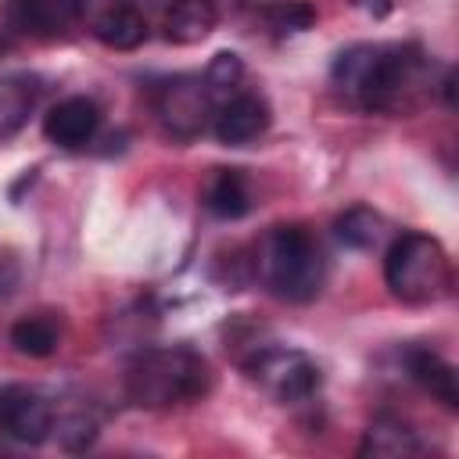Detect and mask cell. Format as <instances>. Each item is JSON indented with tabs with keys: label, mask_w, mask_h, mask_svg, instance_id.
Segmentation results:
<instances>
[{
	"label": "cell",
	"mask_w": 459,
	"mask_h": 459,
	"mask_svg": "<svg viewBox=\"0 0 459 459\" xmlns=\"http://www.w3.org/2000/svg\"><path fill=\"white\" fill-rule=\"evenodd\" d=\"M330 79L337 93L362 111L405 115L430 86V61L412 43H351L333 57Z\"/></svg>",
	"instance_id": "1"
},
{
	"label": "cell",
	"mask_w": 459,
	"mask_h": 459,
	"mask_svg": "<svg viewBox=\"0 0 459 459\" xmlns=\"http://www.w3.org/2000/svg\"><path fill=\"white\" fill-rule=\"evenodd\" d=\"M251 276L280 301L305 305L326 283V255L301 222L269 226L251 247Z\"/></svg>",
	"instance_id": "2"
},
{
	"label": "cell",
	"mask_w": 459,
	"mask_h": 459,
	"mask_svg": "<svg viewBox=\"0 0 459 459\" xmlns=\"http://www.w3.org/2000/svg\"><path fill=\"white\" fill-rule=\"evenodd\" d=\"M126 398L140 409H172L212 391V366L190 344L143 348L126 366Z\"/></svg>",
	"instance_id": "3"
},
{
	"label": "cell",
	"mask_w": 459,
	"mask_h": 459,
	"mask_svg": "<svg viewBox=\"0 0 459 459\" xmlns=\"http://www.w3.org/2000/svg\"><path fill=\"white\" fill-rule=\"evenodd\" d=\"M384 283L405 305H430L452 287V262L437 237L405 230L387 244Z\"/></svg>",
	"instance_id": "4"
},
{
	"label": "cell",
	"mask_w": 459,
	"mask_h": 459,
	"mask_svg": "<svg viewBox=\"0 0 459 459\" xmlns=\"http://www.w3.org/2000/svg\"><path fill=\"white\" fill-rule=\"evenodd\" d=\"M244 373L280 405H298L308 402L319 384L323 373L316 366V359L301 348H287V344H262L244 359Z\"/></svg>",
	"instance_id": "5"
},
{
	"label": "cell",
	"mask_w": 459,
	"mask_h": 459,
	"mask_svg": "<svg viewBox=\"0 0 459 459\" xmlns=\"http://www.w3.org/2000/svg\"><path fill=\"white\" fill-rule=\"evenodd\" d=\"M154 111L172 140H194L212 126L215 93L201 75H172L154 93Z\"/></svg>",
	"instance_id": "6"
},
{
	"label": "cell",
	"mask_w": 459,
	"mask_h": 459,
	"mask_svg": "<svg viewBox=\"0 0 459 459\" xmlns=\"http://www.w3.org/2000/svg\"><path fill=\"white\" fill-rule=\"evenodd\" d=\"M0 434L18 445H43L54 434V402L29 384H0Z\"/></svg>",
	"instance_id": "7"
},
{
	"label": "cell",
	"mask_w": 459,
	"mask_h": 459,
	"mask_svg": "<svg viewBox=\"0 0 459 459\" xmlns=\"http://www.w3.org/2000/svg\"><path fill=\"white\" fill-rule=\"evenodd\" d=\"M269 122H273V111H269L265 97H258L251 90H237V93L222 97V104H215L212 133L226 147H247L258 136H265Z\"/></svg>",
	"instance_id": "8"
},
{
	"label": "cell",
	"mask_w": 459,
	"mask_h": 459,
	"mask_svg": "<svg viewBox=\"0 0 459 459\" xmlns=\"http://www.w3.org/2000/svg\"><path fill=\"white\" fill-rule=\"evenodd\" d=\"M97 129H100V108H97V100H90L82 93L57 100L43 118V136L65 151H79V147L93 143Z\"/></svg>",
	"instance_id": "9"
},
{
	"label": "cell",
	"mask_w": 459,
	"mask_h": 459,
	"mask_svg": "<svg viewBox=\"0 0 459 459\" xmlns=\"http://www.w3.org/2000/svg\"><path fill=\"white\" fill-rule=\"evenodd\" d=\"M75 0H7V22L18 36L57 39L75 25Z\"/></svg>",
	"instance_id": "10"
},
{
	"label": "cell",
	"mask_w": 459,
	"mask_h": 459,
	"mask_svg": "<svg viewBox=\"0 0 459 459\" xmlns=\"http://www.w3.org/2000/svg\"><path fill=\"white\" fill-rule=\"evenodd\" d=\"M405 373L412 377V384L420 391H427L434 402H441L445 409H459V380H455V369L452 362H445L437 351L423 348V344H412L405 351Z\"/></svg>",
	"instance_id": "11"
},
{
	"label": "cell",
	"mask_w": 459,
	"mask_h": 459,
	"mask_svg": "<svg viewBox=\"0 0 459 459\" xmlns=\"http://www.w3.org/2000/svg\"><path fill=\"white\" fill-rule=\"evenodd\" d=\"M215 25H219L215 0H172L161 18L165 39L179 43V47H194V43L208 39L215 32Z\"/></svg>",
	"instance_id": "12"
},
{
	"label": "cell",
	"mask_w": 459,
	"mask_h": 459,
	"mask_svg": "<svg viewBox=\"0 0 459 459\" xmlns=\"http://www.w3.org/2000/svg\"><path fill=\"white\" fill-rule=\"evenodd\" d=\"M90 32L111 50H136L147 39V14L136 7V0H118L111 11L90 22Z\"/></svg>",
	"instance_id": "13"
},
{
	"label": "cell",
	"mask_w": 459,
	"mask_h": 459,
	"mask_svg": "<svg viewBox=\"0 0 459 459\" xmlns=\"http://www.w3.org/2000/svg\"><path fill=\"white\" fill-rule=\"evenodd\" d=\"M39 104V79L25 72L0 75V140H11L25 129L29 115Z\"/></svg>",
	"instance_id": "14"
},
{
	"label": "cell",
	"mask_w": 459,
	"mask_h": 459,
	"mask_svg": "<svg viewBox=\"0 0 459 459\" xmlns=\"http://www.w3.org/2000/svg\"><path fill=\"white\" fill-rule=\"evenodd\" d=\"M255 204L251 183L244 176V169H215L208 186H204V208L215 219H244Z\"/></svg>",
	"instance_id": "15"
},
{
	"label": "cell",
	"mask_w": 459,
	"mask_h": 459,
	"mask_svg": "<svg viewBox=\"0 0 459 459\" xmlns=\"http://www.w3.org/2000/svg\"><path fill=\"white\" fill-rule=\"evenodd\" d=\"M61 337H65V323L57 312H29L22 319H14L11 326V344L18 355H29V359H47L61 348Z\"/></svg>",
	"instance_id": "16"
},
{
	"label": "cell",
	"mask_w": 459,
	"mask_h": 459,
	"mask_svg": "<svg viewBox=\"0 0 459 459\" xmlns=\"http://www.w3.org/2000/svg\"><path fill=\"white\" fill-rule=\"evenodd\" d=\"M420 452V437L409 423H402L398 416H377L366 430H362V445L359 455H373V459H402V455H416Z\"/></svg>",
	"instance_id": "17"
},
{
	"label": "cell",
	"mask_w": 459,
	"mask_h": 459,
	"mask_svg": "<svg viewBox=\"0 0 459 459\" xmlns=\"http://www.w3.org/2000/svg\"><path fill=\"white\" fill-rule=\"evenodd\" d=\"M333 233L351 251H373L387 237V219L366 204H351L333 219Z\"/></svg>",
	"instance_id": "18"
},
{
	"label": "cell",
	"mask_w": 459,
	"mask_h": 459,
	"mask_svg": "<svg viewBox=\"0 0 459 459\" xmlns=\"http://www.w3.org/2000/svg\"><path fill=\"white\" fill-rule=\"evenodd\" d=\"M97 412L86 402H61L54 405V434L65 452H86L97 441Z\"/></svg>",
	"instance_id": "19"
},
{
	"label": "cell",
	"mask_w": 459,
	"mask_h": 459,
	"mask_svg": "<svg viewBox=\"0 0 459 459\" xmlns=\"http://www.w3.org/2000/svg\"><path fill=\"white\" fill-rule=\"evenodd\" d=\"M265 25L276 36H294V32H305L316 25V11L305 0H276L265 7Z\"/></svg>",
	"instance_id": "20"
},
{
	"label": "cell",
	"mask_w": 459,
	"mask_h": 459,
	"mask_svg": "<svg viewBox=\"0 0 459 459\" xmlns=\"http://www.w3.org/2000/svg\"><path fill=\"white\" fill-rule=\"evenodd\" d=\"M240 79H244V61H240L237 54H230V50L215 54V57H212V65H208V72H204L208 90H212V93H226V97H230V93H237Z\"/></svg>",
	"instance_id": "21"
},
{
	"label": "cell",
	"mask_w": 459,
	"mask_h": 459,
	"mask_svg": "<svg viewBox=\"0 0 459 459\" xmlns=\"http://www.w3.org/2000/svg\"><path fill=\"white\" fill-rule=\"evenodd\" d=\"M18 280H22V265H18V258L14 255H0V294H11L14 287H18Z\"/></svg>",
	"instance_id": "22"
},
{
	"label": "cell",
	"mask_w": 459,
	"mask_h": 459,
	"mask_svg": "<svg viewBox=\"0 0 459 459\" xmlns=\"http://www.w3.org/2000/svg\"><path fill=\"white\" fill-rule=\"evenodd\" d=\"M351 7L380 22V18H387V14L394 11V0H351Z\"/></svg>",
	"instance_id": "23"
}]
</instances>
